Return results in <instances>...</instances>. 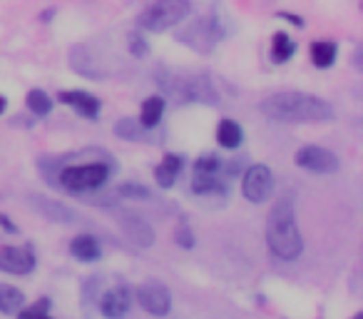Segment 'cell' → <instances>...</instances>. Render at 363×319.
Listing matches in <instances>:
<instances>
[{
  "instance_id": "cell-1",
  "label": "cell",
  "mask_w": 363,
  "mask_h": 319,
  "mask_svg": "<svg viewBox=\"0 0 363 319\" xmlns=\"http://www.w3.org/2000/svg\"><path fill=\"white\" fill-rule=\"evenodd\" d=\"M261 112L274 123H329L334 120V107L326 100L311 95V92L284 90L269 95L261 103Z\"/></svg>"
},
{
  "instance_id": "cell-2",
  "label": "cell",
  "mask_w": 363,
  "mask_h": 319,
  "mask_svg": "<svg viewBox=\"0 0 363 319\" xmlns=\"http://www.w3.org/2000/svg\"><path fill=\"white\" fill-rule=\"evenodd\" d=\"M267 244L284 262H294L304 252V240L296 225L294 202L281 197L267 215Z\"/></svg>"
},
{
  "instance_id": "cell-3",
  "label": "cell",
  "mask_w": 363,
  "mask_h": 319,
  "mask_svg": "<svg viewBox=\"0 0 363 319\" xmlns=\"http://www.w3.org/2000/svg\"><path fill=\"white\" fill-rule=\"evenodd\" d=\"M157 85L172 100L177 103H219V92L214 90L209 77L194 75V73H174V70L159 68L157 70Z\"/></svg>"
},
{
  "instance_id": "cell-4",
  "label": "cell",
  "mask_w": 363,
  "mask_h": 319,
  "mask_svg": "<svg viewBox=\"0 0 363 319\" xmlns=\"http://www.w3.org/2000/svg\"><path fill=\"white\" fill-rule=\"evenodd\" d=\"M229 35V28L221 15L209 13V15H199L194 21H189L187 25L174 33L177 42H185L187 48H192L194 53H212L217 48V42H221Z\"/></svg>"
},
{
  "instance_id": "cell-5",
  "label": "cell",
  "mask_w": 363,
  "mask_h": 319,
  "mask_svg": "<svg viewBox=\"0 0 363 319\" xmlns=\"http://www.w3.org/2000/svg\"><path fill=\"white\" fill-rule=\"evenodd\" d=\"M192 0H152L137 15V25L144 33H165L189 18Z\"/></svg>"
},
{
  "instance_id": "cell-6",
  "label": "cell",
  "mask_w": 363,
  "mask_h": 319,
  "mask_svg": "<svg viewBox=\"0 0 363 319\" xmlns=\"http://www.w3.org/2000/svg\"><path fill=\"white\" fill-rule=\"evenodd\" d=\"M110 180V167L105 162H88V165H70L60 170V188L70 192H92Z\"/></svg>"
},
{
  "instance_id": "cell-7",
  "label": "cell",
  "mask_w": 363,
  "mask_h": 319,
  "mask_svg": "<svg viewBox=\"0 0 363 319\" xmlns=\"http://www.w3.org/2000/svg\"><path fill=\"white\" fill-rule=\"evenodd\" d=\"M241 192H244V197H247L249 202H254V205L269 200L271 192H274V173H271L267 165H252L247 173H244Z\"/></svg>"
},
{
  "instance_id": "cell-8",
  "label": "cell",
  "mask_w": 363,
  "mask_h": 319,
  "mask_svg": "<svg viewBox=\"0 0 363 319\" xmlns=\"http://www.w3.org/2000/svg\"><path fill=\"white\" fill-rule=\"evenodd\" d=\"M294 162L301 170H308V173H316V175H331L338 170V157L331 150L319 145H304L294 155Z\"/></svg>"
},
{
  "instance_id": "cell-9",
  "label": "cell",
  "mask_w": 363,
  "mask_h": 319,
  "mask_svg": "<svg viewBox=\"0 0 363 319\" xmlns=\"http://www.w3.org/2000/svg\"><path fill=\"white\" fill-rule=\"evenodd\" d=\"M137 302L142 305L144 312L154 314V317H165L172 309V294L162 282L157 279H147L137 287Z\"/></svg>"
},
{
  "instance_id": "cell-10",
  "label": "cell",
  "mask_w": 363,
  "mask_h": 319,
  "mask_svg": "<svg viewBox=\"0 0 363 319\" xmlns=\"http://www.w3.org/2000/svg\"><path fill=\"white\" fill-rule=\"evenodd\" d=\"M35 270V255L30 247H0V272L25 277Z\"/></svg>"
},
{
  "instance_id": "cell-11",
  "label": "cell",
  "mask_w": 363,
  "mask_h": 319,
  "mask_svg": "<svg viewBox=\"0 0 363 319\" xmlns=\"http://www.w3.org/2000/svg\"><path fill=\"white\" fill-rule=\"evenodd\" d=\"M70 65L75 70L77 75L90 77V80H103L107 77V70H105L103 60L97 58V53L90 45H75L70 50Z\"/></svg>"
},
{
  "instance_id": "cell-12",
  "label": "cell",
  "mask_w": 363,
  "mask_h": 319,
  "mask_svg": "<svg viewBox=\"0 0 363 319\" xmlns=\"http://www.w3.org/2000/svg\"><path fill=\"white\" fill-rule=\"evenodd\" d=\"M130 307H132L130 290L122 285H117L100 294V312L107 319H122L124 314L130 312Z\"/></svg>"
},
{
  "instance_id": "cell-13",
  "label": "cell",
  "mask_w": 363,
  "mask_h": 319,
  "mask_svg": "<svg viewBox=\"0 0 363 319\" xmlns=\"http://www.w3.org/2000/svg\"><path fill=\"white\" fill-rule=\"evenodd\" d=\"M120 227H122L124 237L135 242L137 247H152L154 242V229L150 222H144L142 217L135 215V212H122L120 215Z\"/></svg>"
},
{
  "instance_id": "cell-14",
  "label": "cell",
  "mask_w": 363,
  "mask_h": 319,
  "mask_svg": "<svg viewBox=\"0 0 363 319\" xmlns=\"http://www.w3.org/2000/svg\"><path fill=\"white\" fill-rule=\"evenodd\" d=\"M30 205H33L45 220H53V222H65V225L80 222V215H77L75 209L68 207V205H62V202H57V200H48V197L30 194Z\"/></svg>"
},
{
  "instance_id": "cell-15",
  "label": "cell",
  "mask_w": 363,
  "mask_h": 319,
  "mask_svg": "<svg viewBox=\"0 0 363 319\" xmlns=\"http://www.w3.org/2000/svg\"><path fill=\"white\" fill-rule=\"evenodd\" d=\"M57 100H60L62 105L72 107L77 115H83V118H88V120H95L97 115H100V107H103V103H100L92 92H85V90H62L60 95H57Z\"/></svg>"
},
{
  "instance_id": "cell-16",
  "label": "cell",
  "mask_w": 363,
  "mask_h": 319,
  "mask_svg": "<svg viewBox=\"0 0 363 319\" xmlns=\"http://www.w3.org/2000/svg\"><path fill=\"white\" fill-rule=\"evenodd\" d=\"M70 255L80 259V262H95L103 257V247L97 242V237L92 235H77L70 242Z\"/></svg>"
},
{
  "instance_id": "cell-17",
  "label": "cell",
  "mask_w": 363,
  "mask_h": 319,
  "mask_svg": "<svg viewBox=\"0 0 363 319\" xmlns=\"http://www.w3.org/2000/svg\"><path fill=\"white\" fill-rule=\"evenodd\" d=\"M182 157L179 155H174V153H170V155H165L162 157V162H159L157 167H154V180H157V185L159 188H172L174 185V180H177V175L182 173Z\"/></svg>"
},
{
  "instance_id": "cell-18",
  "label": "cell",
  "mask_w": 363,
  "mask_h": 319,
  "mask_svg": "<svg viewBox=\"0 0 363 319\" xmlns=\"http://www.w3.org/2000/svg\"><path fill=\"white\" fill-rule=\"evenodd\" d=\"M192 190L197 194H221L224 197L229 192V182L224 175H197L194 173Z\"/></svg>"
},
{
  "instance_id": "cell-19",
  "label": "cell",
  "mask_w": 363,
  "mask_h": 319,
  "mask_svg": "<svg viewBox=\"0 0 363 319\" xmlns=\"http://www.w3.org/2000/svg\"><path fill=\"white\" fill-rule=\"evenodd\" d=\"M162 115H165V97L152 95L142 103V110H139L137 120H139V125H142L144 130H152V127L159 125Z\"/></svg>"
},
{
  "instance_id": "cell-20",
  "label": "cell",
  "mask_w": 363,
  "mask_h": 319,
  "mask_svg": "<svg viewBox=\"0 0 363 319\" xmlns=\"http://www.w3.org/2000/svg\"><path fill=\"white\" fill-rule=\"evenodd\" d=\"M241 140H244V130L237 120H229L224 118L217 125V142H219L224 150H237L241 145Z\"/></svg>"
},
{
  "instance_id": "cell-21",
  "label": "cell",
  "mask_w": 363,
  "mask_h": 319,
  "mask_svg": "<svg viewBox=\"0 0 363 319\" xmlns=\"http://www.w3.org/2000/svg\"><path fill=\"white\" fill-rule=\"evenodd\" d=\"M296 53V42L291 40V35L284 33V30H279V33H274V38H271V63L276 65H284L288 63L291 58H294Z\"/></svg>"
},
{
  "instance_id": "cell-22",
  "label": "cell",
  "mask_w": 363,
  "mask_h": 319,
  "mask_svg": "<svg viewBox=\"0 0 363 319\" xmlns=\"http://www.w3.org/2000/svg\"><path fill=\"white\" fill-rule=\"evenodd\" d=\"M308 55H311V63L316 68H331L336 63V55H338V48H336V42L331 40H316L311 42V50H308Z\"/></svg>"
},
{
  "instance_id": "cell-23",
  "label": "cell",
  "mask_w": 363,
  "mask_h": 319,
  "mask_svg": "<svg viewBox=\"0 0 363 319\" xmlns=\"http://www.w3.org/2000/svg\"><path fill=\"white\" fill-rule=\"evenodd\" d=\"M25 307V294L13 285H0V314H18Z\"/></svg>"
},
{
  "instance_id": "cell-24",
  "label": "cell",
  "mask_w": 363,
  "mask_h": 319,
  "mask_svg": "<svg viewBox=\"0 0 363 319\" xmlns=\"http://www.w3.org/2000/svg\"><path fill=\"white\" fill-rule=\"evenodd\" d=\"M25 103H28L30 112H35L38 118H45V115H50V110H53V100H50L48 92L40 90V88L30 90L28 97H25Z\"/></svg>"
},
{
  "instance_id": "cell-25",
  "label": "cell",
  "mask_w": 363,
  "mask_h": 319,
  "mask_svg": "<svg viewBox=\"0 0 363 319\" xmlns=\"http://www.w3.org/2000/svg\"><path fill=\"white\" fill-rule=\"evenodd\" d=\"M142 132H144V127L139 125V120H135V118H122V120H117V125H115V135H117V138L132 140V142H137V140H142Z\"/></svg>"
},
{
  "instance_id": "cell-26",
  "label": "cell",
  "mask_w": 363,
  "mask_h": 319,
  "mask_svg": "<svg viewBox=\"0 0 363 319\" xmlns=\"http://www.w3.org/2000/svg\"><path fill=\"white\" fill-rule=\"evenodd\" d=\"M194 173L197 175H224V162L217 155H202L194 162Z\"/></svg>"
},
{
  "instance_id": "cell-27",
  "label": "cell",
  "mask_w": 363,
  "mask_h": 319,
  "mask_svg": "<svg viewBox=\"0 0 363 319\" xmlns=\"http://www.w3.org/2000/svg\"><path fill=\"white\" fill-rule=\"evenodd\" d=\"M127 50H130L132 58L142 60V58H147V53H150V45H147V40H144L139 33H130L127 35Z\"/></svg>"
},
{
  "instance_id": "cell-28",
  "label": "cell",
  "mask_w": 363,
  "mask_h": 319,
  "mask_svg": "<svg viewBox=\"0 0 363 319\" xmlns=\"http://www.w3.org/2000/svg\"><path fill=\"white\" fill-rule=\"evenodd\" d=\"M117 192L122 194L124 200H130V197H135V200H144V197H152V192L144 185H137V182H124V185H120V190Z\"/></svg>"
},
{
  "instance_id": "cell-29",
  "label": "cell",
  "mask_w": 363,
  "mask_h": 319,
  "mask_svg": "<svg viewBox=\"0 0 363 319\" xmlns=\"http://www.w3.org/2000/svg\"><path fill=\"white\" fill-rule=\"evenodd\" d=\"M48 307H50L48 299H40V302L35 307H30V309H21V312H18V319H53L48 314Z\"/></svg>"
},
{
  "instance_id": "cell-30",
  "label": "cell",
  "mask_w": 363,
  "mask_h": 319,
  "mask_svg": "<svg viewBox=\"0 0 363 319\" xmlns=\"http://www.w3.org/2000/svg\"><path fill=\"white\" fill-rule=\"evenodd\" d=\"M174 240H177L179 247H187V250H189L194 244V235H192V229H189V225L179 222L177 229H174Z\"/></svg>"
},
{
  "instance_id": "cell-31",
  "label": "cell",
  "mask_w": 363,
  "mask_h": 319,
  "mask_svg": "<svg viewBox=\"0 0 363 319\" xmlns=\"http://www.w3.org/2000/svg\"><path fill=\"white\" fill-rule=\"evenodd\" d=\"M0 227H3V229H8L10 235H15V232H18V227H15V225L10 222V220H8L5 215H0Z\"/></svg>"
},
{
  "instance_id": "cell-32",
  "label": "cell",
  "mask_w": 363,
  "mask_h": 319,
  "mask_svg": "<svg viewBox=\"0 0 363 319\" xmlns=\"http://www.w3.org/2000/svg\"><path fill=\"white\" fill-rule=\"evenodd\" d=\"M5 107H8V100L3 95H0V115H3V112H5Z\"/></svg>"
},
{
  "instance_id": "cell-33",
  "label": "cell",
  "mask_w": 363,
  "mask_h": 319,
  "mask_svg": "<svg viewBox=\"0 0 363 319\" xmlns=\"http://www.w3.org/2000/svg\"><path fill=\"white\" fill-rule=\"evenodd\" d=\"M353 319H363V317H361V314H356V317H353Z\"/></svg>"
}]
</instances>
